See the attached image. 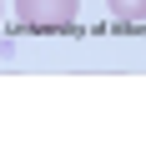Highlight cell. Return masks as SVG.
<instances>
[{
	"label": "cell",
	"instance_id": "cell-1",
	"mask_svg": "<svg viewBox=\"0 0 146 146\" xmlns=\"http://www.w3.org/2000/svg\"><path fill=\"white\" fill-rule=\"evenodd\" d=\"M81 0H15V20L25 30H66L76 25Z\"/></svg>",
	"mask_w": 146,
	"mask_h": 146
},
{
	"label": "cell",
	"instance_id": "cell-2",
	"mask_svg": "<svg viewBox=\"0 0 146 146\" xmlns=\"http://www.w3.org/2000/svg\"><path fill=\"white\" fill-rule=\"evenodd\" d=\"M111 20H121V25H141V20H146V0H111Z\"/></svg>",
	"mask_w": 146,
	"mask_h": 146
},
{
	"label": "cell",
	"instance_id": "cell-3",
	"mask_svg": "<svg viewBox=\"0 0 146 146\" xmlns=\"http://www.w3.org/2000/svg\"><path fill=\"white\" fill-rule=\"evenodd\" d=\"M0 5H5V0H0Z\"/></svg>",
	"mask_w": 146,
	"mask_h": 146
}]
</instances>
